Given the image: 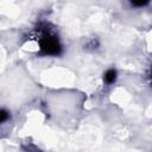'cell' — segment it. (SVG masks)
<instances>
[{
	"instance_id": "2",
	"label": "cell",
	"mask_w": 152,
	"mask_h": 152,
	"mask_svg": "<svg viewBox=\"0 0 152 152\" xmlns=\"http://www.w3.org/2000/svg\"><path fill=\"white\" fill-rule=\"evenodd\" d=\"M116 78H118V72H116V70H115L114 68L108 69V70L103 74V82H104L107 86L113 84V83L116 81Z\"/></svg>"
},
{
	"instance_id": "3",
	"label": "cell",
	"mask_w": 152,
	"mask_h": 152,
	"mask_svg": "<svg viewBox=\"0 0 152 152\" xmlns=\"http://www.w3.org/2000/svg\"><path fill=\"white\" fill-rule=\"evenodd\" d=\"M10 119H11V113L5 108H0V125L8 121Z\"/></svg>"
},
{
	"instance_id": "4",
	"label": "cell",
	"mask_w": 152,
	"mask_h": 152,
	"mask_svg": "<svg viewBox=\"0 0 152 152\" xmlns=\"http://www.w3.org/2000/svg\"><path fill=\"white\" fill-rule=\"evenodd\" d=\"M23 148L25 152H43L42 150H39L36 145L33 144H28V145H23Z\"/></svg>"
},
{
	"instance_id": "1",
	"label": "cell",
	"mask_w": 152,
	"mask_h": 152,
	"mask_svg": "<svg viewBox=\"0 0 152 152\" xmlns=\"http://www.w3.org/2000/svg\"><path fill=\"white\" fill-rule=\"evenodd\" d=\"M37 42L39 46V53L43 56H59L63 51L59 38L56 33L49 30L40 31Z\"/></svg>"
},
{
	"instance_id": "5",
	"label": "cell",
	"mask_w": 152,
	"mask_h": 152,
	"mask_svg": "<svg viewBox=\"0 0 152 152\" xmlns=\"http://www.w3.org/2000/svg\"><path fill=\"white\" fill-rule=\"evenodd\" d=\"M148 4V1H132L131 5L133 7H142V6H146Z\"/></svg>"
}]
</instances>
